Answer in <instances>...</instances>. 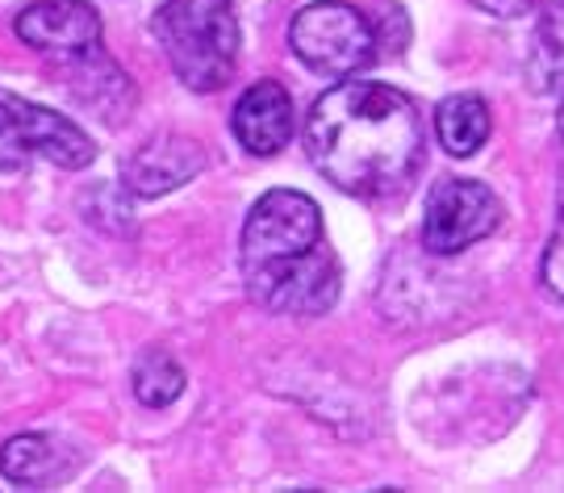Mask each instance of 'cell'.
I'll list each match as a JSON object with an SVG mask.
<instances>
[{
    "mask_svg": "<svg viewBox=\"0 0 564 493\" xmlns=\"http://www.w3.org/2000/svg\"><path fill=\"white\" fill-rule=\"evenodd\" d=\"M305 151L339 193L393 197L423 167V118L389 84H335L305 118Z\"/></svg>",
    "mask_w": 564,
    "mask_h": 493,
    "instance_id": "1",
    "label": "cell"
},
{
    "mask_svg": "<svg viewBox=\"0 0 564 493\" xmlns=\"http://www.w3.org/2000/svg\"><path fill=\"white\" fill-rule=\"evenodd\" d=\"M155 39L184 88L218 92L239 63L235 0H163L155 13Z\"/></svg>",
    "mask_w": 564,
    "mask_h": 493,
    "instance_id": "2",
    "label": "cell"
},
{
    "mask_svg": "<svg viewBox=\"0 0 564 493\" xmlns=\"http://www.w3.org/2000/svg\"><path fill=\"white\" fill-rule=\"evenodd\" d=\"M93 160L97 146L72 118L0 88V172H21L30 164L80 172Z\"/></svg>",
    "mask_w": 564,
    "mask_h": 493,
    "instance_id": "3",
    "label": "cell"
},
{
    "mask_svg": "<svg viewBox=\"0 0 564 493\" xmlns=\"http://www.w3.org/2000/svg\"><path fill=\"white\" fill-rule=\"evenodd\" d=\"M289 46L297 51V59L318 72V76H356L377 59L381 39L368 25L360 9L343 4V0H318L305 4L289 25Z\"/></svg>",
    "mask_w": 564,
    "mask_h": 493,
    "instance_id": "4",
    "label": "cell"
},
{
    "mask_svg": "<svg viewBox=\"0 0 564 493\" xmlns=\"http://www.w3.org/2000/svg\"><path fill=\"white\" fill-rule=\"evenodd\" d=\"M323 246V213L297 188H272L251 206L239 239V267L260 272L281 260H297L305 251Z\"/></svg>",
    "mask_w": 564,
    "mask_h": 493,
    "instance_id": "5",
    "label": "cell"
},
{
    "mask_svg": "<svg viewBox=\"0 0 564 493\" xmlns=\"http://www.w3.org/2000/svg\"><path fill=\"white\" fill-rule=\"evenodd\" d=\"M247 293L272 314L284 318H318L339 302L343 272L330 246H314L297 260H281L260 272H247Z\"/></svg>",
    "mask_w": 564,
    "mask_h": 493,
    "instance_id": "6",
    "label": "cell"
},
{
    "mask_svg": "<svg viewBox=\"0 0 564 493\" xmlns=\"http://www.w3.org/2000/svg\"><path fill=\"white\" fill-rule=\"evenodd\" d=\"M502 222L498 197L477 180H440L426 197L423 246L431 255H456L489 239Z\"/></svg>",
    "mask_w": 564,
    "mask_h": 493,
    "instance_id": "7",
    "label": "cell"
},
{
    "mask_svg": "<svg viewBox=\"0 0 564 493\" xmlns=\"http://www.w3.org/2000/svg\"><path fill=\"white\" fill-rule=\"evenodd\" d=\"M18 39L55 63H72L101 51V18L88 0H39L13 21Z\"/></svg>",
    "mask_w": 564,
    "mask_h": 493,
    "instance_id": "8",
    "label": "cell"
},
{
    "mask_svg": "<svg viewBox=\"0 0 564 493\" xmlns=\"http://www.w3.org/2000/svg\"><path fill=\"white\" fill-rule=\"evenodd\" d=\"M202 172H205L202 143H193L184 134H155L151 143H142L121 164V185H126L130 197H163L172 188L188 185Z\"/></svg>",
    "mask_w": 564,
    "mask_h": 493,
    "instance_id": "9",
    "label": "cell"
},
{
    "mask_svg": "<svg viewBox=\"0 0 564 493\" xmlns=\"http://www.w3.org/2000/svg\"><path fill=\"white\" fill-rule=\"evenodd\" d=\"M293 97L284 92L276 80L251 84L235 105V139L242 143V151L251 155H276L293 139Z\"/></svg>",
    "mask_w": 564,
    "mask_h": 493,
    "instance_id": "10",
    "label": "cell"
},
{
    "mask_svg": "<svg viewBox=\"0 0 564 493\" xmlns=\"http://www.w3.org/2000/svg\"><path fill=\"white\" fill-rule=\"evenodd\" d=\"M523 72L531 92L564 97V0H552L535 21V39H531Z\"/></svg>",
    "mask_w": 564,
    "mask_h": 493,
    "instance_id": "11",
    "label": "cell"
},
{
    "mask_svg": "<svg viewBox=\"0 0 564 493\" xmlns=\"http://www.w3.org/2000/svg\"><path fill=\"white\" fill-rule=\"evenodd\" d=\"M67 469V456L51 435H18L0 448V473L13 485H51Z\"/></svg>",
    "mask_w": 564,
    "mask_h": 493,
    "instance_id": "12",
    "label": "cell"
},
{
    "mask_svg": "<svg viewBox=\"0 0 564 493\" xmlns=\"http://www.w3.org/2000/svg\"><path fill=\"white\" fill-rule=\"evenodd\" d=\"M435 134L447 155L468 160L489 143V109L481 97H447L435 109Z\"/></svg>",
    "mask_w": 564,
    "mask_h": 493,
    "instance_id": "13",
    "label": "cell"
},
{
    "mask_svg": "<svg viewBox=\"0 0 564 493\" xmlns=\"http://www.w3.org/2000/svg\"><path fill=\"white\" fill-rule=\"evenodd\" d=\"M130 385H134V397H139L142 406H151V410H167V406L184 393V369L167 355V351L151 348L134 360Z\"/></svg>",
    "mask_w": 564,
    "mask_h": 493,
    "instance_id": "14",
    "label": "cell"
},
{
    "mask_svg": "<svg viewBox=\"0 0 564 493\" xmlns=\"http://www.w3.org/2000/svg\"><path fill=\"white\" fill-rule=\"evenodd\" d=\"M544 285L564 302V230H556V239L547 243L544 255Z\"/></svg>",
    "mask_w": 564,
    "mask_h": 493,
    "instance_id": "15",
    "label": "cell"
},
{
    "mask_svg": "<svg viewBox=\"0 0 564 493\" xmlns=\"http://www.w3.org/2000/svg\"><path fill=\"white\" fill-rule=\"evenodd\" d=\"M473 4L494 13V18H523V13L535 9V0H473Z\"/></svg>",
    "mask_w": 564,
    "mask_h": 493,
    "instance_id": "16",
    "label": "cell"
},
{
    "mask_svg": "<svg viewBox=\"0 0 564 493\" xmlns=\"http://www.w3.org/2000/svg\"><path fill=\"white\" fill-rule=\"evenodd\" d=\"M556 134H561V146H564V105H561V118H556Z\"/></svg>",
    "mask_w": 564,
    "mask_h": 493,
    "instance_id": "17",
    "label": "cell"
}]
</instances>
